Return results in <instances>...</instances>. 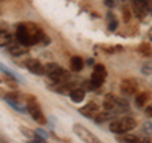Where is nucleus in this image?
I'll return each instance as SVG.
<instances>
[{"instance_id":"obj_1","label":"nucleus","mask_w":152,"mask_h":143,"mask_svg":"<svg viewBox=\"0 0 152 143\" xmlns=\"http://www.w3.org/2000/svg\"><path fill=\"white\" fill-rule=\"evenodd\" d=\"M45 36H46L45 32L39 27L36 26L34 23H29V22L18 24L17 32H15L17 42L24 47L38 45L39 42H42Z\"/></svg>"},{"instance_id":"obj_2","label":"nucleus","mask_w":152,"mask_h":143,"mask_svg":"<svg viewBox=\"0 0 152 143\" xmlns=\"http://www.w3.org/2000/svg\"><path fill=\"white\" fill-rule=\"evenodd\" d=\"M26 107H27V113L32 117V119L34 120L36 123L41 125H45L47 123V119L45 117L43 112H42V108L38 103V100L36 96L33 95H28L26 98Z\"/></svg>"},{"instance_id":"obj_3","label":"nucleus","mask_w":152,"mask_h":143,"mask_svg":"<svg viewBox=\"0 0 152 143\" xmlns=\"http://www.w3.org/2000/svg\"><path fill=\"white\" fill-rule=\"evenodd\" d=\"M137 127L136 119H133L131 117H124L122 119H115L109 124V129L113 132L114 134H124V133L129 132L132 129H134Z\"/></svg>"},{"instance_id":"obj_4","label":"nucleus","mask_w":152,"mask_h":143,"mask_svg":"<svg viewBox=\"0 0 152 143\" xmlns=\"http://www.w3.org/2000/svg\"><path fill=\"white\" fill-rule=\"evenodd\" d=\"M107 76H108V72H107V69L104 67V65L96 63L94 66V71H93L91 79H90V82H91V85L94 86L95 90L102 86L103 82L107 79Z\"/></svg>"},{"instance_id":"obj_5","label":"nucleus","mask_w":152,"mask_h":143,"mask_svg":"<svg viewBox=\"0 0 152 143\" xmlns=\"http://www.w3.org/2000/svg\"><path fill=\"white\" fill-rule=\"evenodd\" d=\"M74 132L76 133V136L85 143H103L91 131H89L88 128H85L81 124H75L74 125Z\"/></svg>"},{"instance_id":"obj_6","label":"nucleus","mask_w":152,"mask_h":143,"mask_svg":"<svg viewBox=\"0 0 152 143\" xmlns=\"http://www.w3.org/2000/svg\"><path fill=\"white\" fill-rule=\"evenodd\" d=\"M133 10L137 18L143 19L151 13V0H132Z\"/></svg>"},{"instance_id":"obj_7","label":"nucleus","mask_w":152,"mask_h":143,"mask_svg":"<svg viewBox=\"0 0 152 143\" xmlns=\"http://www.w3.org/2000/svg\"><path fill=\"white\" fill-rule=\"evenodd\" d=\"M47 76H48V79L52 81V84H61V82L69 81L71 77V74L69 71L64 70L62 67H60V66H57L53 71H51L50 74H47Z\"/></svg>"},{"instance_id":"obj_8","label":"nucleus","mask_w":152,"mask_h":143,"mask_svg":"<svg viewBox=\"0 0 152 143\" xmlns=\"http://www.w3.org/2000/svg\"><path fill=\"white\" fill-rule=\"evenodd\" d=\"M119 89L126 95H134L138 91V81L136 79H124L122 80Z\"/></svg>"},{"instance_id":"obj_9","label":"nucleus","mask_w":152,"mask_h":143,"mask_svg":"<svg viewBox=\"0 0 152 143\" xmlns=\"http://www.w3.org/2000/svg\"><path fill=\"white\" fill-rule=\"evenodd\" d=\"M76 86V82H72V81H66V82H61V84H53V85H48V89L52 90L55 93L58 94H70Z\"/></svg>"},{"instance_id":"obj_10","label":"nucleus","mask_w":152,"mask_h":143,"mask_svg":"<svg viewBox=\"0 0 152 143\" xmlns=\"http://www.w3.org/2000/svg\"><path fill=\"white\" fill-rule=\"evenodd\" d=\"M26 67L31 74L37 75V76H43L45 75V66L42 65L39 60L36 58H29L26 61Z\"/></svg>"},{"instance_id":"obj_11","label":"nucleus","mask_w":152,"mask_h":143,"mask_svg":"<svg viewBox=\"0 0 152 143\" xmlns=\"http://www.w3.org/2000/svg\"><path fill=\"white\" fill-rule=\"evenodd\" d=\"M79 113L81 114L83 117L88 118V119H94L96 117V114L99 113V107L96 103L94 101H89L86 103L84 107H81L79 109Z\"/></svg>"},{"instance_id":"obj_12","label":"nucleus","mask_w":152,"mask_h":143,"mask_svg":"<svg viewBox=\"0 0 152 143\" xmlns=\"http://www.w3.org/2000/svg\"><path fill=\"white\" fill-rule=\"evenodd\" d=\"M0 71L7 76V77H9V79H12V80H14V81H17V82H24V79L19 74H17L15 71H13L12 69H9L8 66H5V65H3L1 62H0Z\"/></svg>"},{"instance_id":"obj_13","label":"nucleus","mask_w":152,"mask_h":143,"mask_svg":"<svg viewBox=\"0 0 152 143\" xmlns=\"http://www.w3.org/2000/svg\"><path fill=\"white\" fill-rule=\"evenodd\" d=\"M127 110H129V104H128L127 100L122 98H115V104H114V108L112 112L114 114H122V113H126Z\"/></svg>"},{"instance_id":"obj_14","label":"nucleus","mask_w":152,"mask_h":143,"mask_svg":"<svg viewBox=\"0 0 152 143\" xmlns=\"http://www.w3.org/2000/svg\"><path fill=\"white\" fill-rule=\"evenodd\" d=\"M8 51H9V53H10L12 56H22V55H24L26 52H27V47L24 46H22L20 43H14V42H12V43H9L8 45Z\"/></svg>"},{"instance_id":"obj_15","label":"nucleus","mask_w":152,"mask_h":143,"mask_svg":"<svg viewBox=\"0 0 152 143\" xmlns=\"http://www.w3.org/2000/svg\"><path fill=\"white\" fill-rule=\"evenodd\" d=\"M115 117H117V114H114L112 110H104V112H99L94 119L96 123H104V122L112 120Z\"/></svg>"},{"instance_id":"obj_16","label":"nucleus","mask_w":152,"mask_h":143,"mask_svg":"<svg viewBox=\"0 0 152 143\" xmlns=\"http://www.w3.org/2000/svg\"><path fill=\"white\" fill-rule=\"evenodd\" d=\"M69 96L74 103H81L85 99V90L83 88H75L69 94Z\"/></svg>"},{"instance_id":"obj_17","label":"nucleus","mask_w":152,"mask_h":143,"mask_svg":"<svg viewBox=\"0 0 152 143\" xmlns=\"http://www.w3.org/2000/svg\"><path fill=\"white\" fill-rule=\"evenodd\" d=\"M5 103L8 104L9 107H12L14 110H17L18 113L20 114H27V107H26V103H22V101H15V100H10V99H4Z\"/></svg>"},{"instance_id":"obj_18","label":"nucleus","mask_w":152,"mask_h":143,"mask_svg":"<svg viewBox=\"0 0 152 143\" xmlns=\"http://www.w3.org/2000/svg\"><path fill=\"white\" fill-rule=\"evenodd\" d=\"M70 69L74 72H79L84 69V60L80 56H74L70 60Z\"/></svg>"},{"instance_id":"obj_19","label":"nucleus","mask_w":152,"mask_h":143,"mask_svg":"<svg viewBox=\"0 0 152 143\" xmlns=\"http://www.w3.org/2000/svg\"><path fill=\"white\" fill-rule=\"evenodd\" d=\"M150 99V91H142L137 94L136 96V107L137 108H143Z\"/></svg>"},{"instance_id":"obj_20","label":"nucleus","mask_w":152,"mask_h":143,"mask_svg":"<svg viewBox=\"0 0 152 143\" xmlns=\"http://www.w3.org/2000/svg\"><path fill=\"white\" fill-rule=\"evenodd\" d=\"M114 104H115V96L113 94H107L103 100V107L105 110H113Z\"/></svg>"},{"instance_id":"obj_21","label":"nucleus","mask_w":152,"mask_h":143,"mask_svg":"<svg viewBox=\"0 0 152 143\" xmlns=\"http://www.w3.org/2000/svg\"><path fill=\"white\" fill-rule=\"evenodd\" d=\"M13 36L10 33H8L5 31H0V47H5L9 43H12Z\"/></svg>"},{"instance_id":"obj_22","label":"nucleus","mask_w":152,"mask_h":143,"mask_svg":"<svg viewBox=\"0 0 152 143\" xmlns=\"http://www.w3.org/2000/svg\"><path fill=\"white\" fill-rule=\"evenodd\" d=\"M122 137L118 138L122 143H141V139L137 136L134 134H127V133H124V134H121Z\"/></svg>"},{"instance_id":"obj_23","label":"nucleus","mask_w":152,"mask_h":143,"mask_svg":"<svg viewBox=\"0 0 152 143\" xmlns=\"http://www.w3.org/2000/svg\"><path fill=\"white\" fill-rule=\"evenodd\" d=\"M140 52V53L142 56L145 57H151V45L147 43V42H143V43H141L138 46V50H137Z\"/></svg>"},{"instance_id":"obj_24","label":"nucleus","mask_w":152,"mask_h":143,"mask_svg":"<svg viewBox=\"0 0 152 143\" xmlns=\"http://www.w3.org/2000/svg\"><path fill=\"white\" fill-rule=\"evenodd\" d=\"M19 131L22 132L23 136L27 137V138H29V139H33V138H34V131L29 129V128H27L24 125H20V127H19Z\"/></svg>"},{"instance_id":"obj_25","label":"nucleus","mask_w":152,"mask_h":143,"mask_svg":"<svg viewBox=\"0 0 152 143\" xmlns=\"http://www.w3.org/2000/svg\"><path fill=\"white\" fill-rule=\"evenodd\" d=\"M103 50L107 52V53H118V52L123 51L122 46H104Z\"/></svg>"},{"instance_id":"obj_26","label":"nucleus","mask_w":152,"mask_h":143,"mask_svg":"<svg viewBox=\"0 0 152 143\" xmlns=\"http://www.w3.org/2000/svg\"><path fill=\"white\" fill-rule=\"evenodd\" d=\"M34 134H36L37 137L42 138V139H45V141L47 139V138H48V134H47V132L43 131V129H41V128H38V129L34 131Z\"/></svg>"},{"instance_id":"obj_27","label":"nucleus","mask_w":152,"mask_h":143,"mask_svg":"<svg viewBox=\"0 0 152 143\" xmlns=\"http://www.w3.org/2000/svg\"><path fill=\"white\" fill-rule=\"evenodd\" d=\"M108 28H109V31L110 32H114L118 28V20L115 18L114 19H110V20H109V24H108Z\"/></svg>"},{"instance_id":"obj_28","label":"nucleus","mask_w":152,"mask_h":143,"mask_svg":"<svg viewBox=\"0 0 152 143\" xmlns=\"http://www.w3.org/2000/svg\"><path fill=\"white\" fill-rule=\"evenodd\" d=\"M122 13H123V20H124L126 23L129 22L131 20V12H129V9H128V8H123Z\"/></svg>"},{"instance_id":"obj_29","label":"nucleus","mask_w":152,"mask_h":143,"mask_svg":"<svg viewBox=\"0 0 152 143\" xmlns=\"http://www.w3.org/2000/svg\"><path fill=\"white\" fill-rule=\"evenodd\" d=\"M104 5L113 9V8H115L118 5V0H104Z\"/></svg>"},{"instance_id":"obj_30","label":"nucleus","mask_w":152,"mask_h":143,"mask_svg":"<svg viewBox=\"0 0 152 143\" xmlns=\"http://www.w3.org/2000/svg\"><path fill=\"white\" fill-rule=\"evenodd\" d=\"M142 74L150 76L151 75V63H145L142 66Z\"/></svg>"},{"instance_id":"obj_31","label":"nucleus","mask_w":152,"mask_h":143,"mask_svg":"<svg viewBox=\"0 0 152 143\" xmlns=\"http://www.w3.org/2000/svg\"><path fill=\"white\" fill-rule=\"evenodd\" d=\"M145 114H146V115L148 117V118H151V115H152V107H151V105H148V107L146 108V112H145Z\"/></svg>"},{"instance_id":"obj_32","label":"nucleus","mask_w":152,"mask_h":143,"mask_svg":"<svg viewBox=\"0 0 152 143\" xmlns=\"http://www.w3.org/2000/svg\"><path fill=\"white\" fill-rule=\"evenodd\" d=\"M143 129L145 131H148V134L151 133V122H147L146 124H145V127H143Z\"/></svg>"},{"instance_id":"obj_33","label":"nucleus","mask_w":152,"mask_h":143,"mask_svg":"<svg viewBox=\"0 0 152 143\" xmlns=\"http://www.w3.org/2000/svg\"><path fill=\"white\" fill-rule=\"evenodd\" d=\"M5 95H7V91L3 88H0V99H4L5 98Z\"/></svg>"},{"instance_id":"obj_34","label":"nucleus","mask_w":152,"mask_h":143,"mask_svg":"<svg viewBox=\"0 0 152 143\" xmlns=\"http://www.w3.org/2000/svg\"><path fill=\"white\" fill-rule=\"evenodd\" d=\"M0 143H9L7 139H4V138L3 137H0Z\"/></svg>"},{"instance_id":"obj_35","label":"nucleus","mask_w":152,"mask_h":143,"mask_svg":"<svg viewBox=\"0 0 152 143\" xmlns=\"http://www.w3.org/2000/svg\"><path fill=\"white\" fill-rule=\"evenodd\" d=\"M88 65H93V60H91V58L88 60Z\"/></svg>"},{"instance_id":"obj_36","label":"nucleus","mask_w":152,"mask_h":143,"mask_svg":"<svg viewBox=\"0 0 152 143\" xmlns=\"http://www.w3.org/2000/svg\"><path fill=\"white\" fill-rule=\"evenodd\" d=\"M122 1H129V0H122Z\"/></svg>"}]
</instances>
